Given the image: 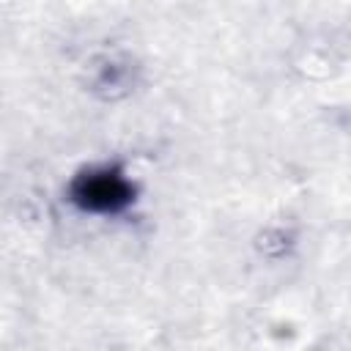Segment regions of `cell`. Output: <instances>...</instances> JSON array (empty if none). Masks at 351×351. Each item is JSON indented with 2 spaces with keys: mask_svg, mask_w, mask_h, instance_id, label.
<instances>
[{
  "mask_svg": "<svg viewBox=\"0 0 351 351\" xmlns=\"http://www.w3.org/2000/svg\"><path fill=\"white\" fill-rule=\"evenodd\" d=\"M74 200L88 211H118L132 200V186L118 173H90L74 184Z\"/></svg>",
  "mask_w": 351,
  "mask_h": 351,
  "instance_id": "6da1fadb",
  "label": "cell"
}]
</instances>
